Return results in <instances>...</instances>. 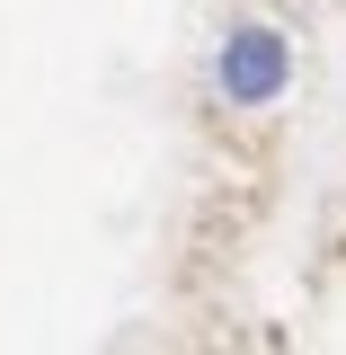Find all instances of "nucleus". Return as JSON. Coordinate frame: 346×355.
<instances>
[{"label":"nucleus","mask_w":346,"mask_h":355,"mask_svg":"<svg viewBox=\"0 0 346 355\" xmlns=\"http://www.w3.org/2000/svg\"><path fill=\"white\" fill-rule=\"evenodd\" d=\"M214 80L231 107H275L284 89H293V36L275 27V18H240L231 36H222V62H214Z\"/></svg>","instance_id":"obj_1"}]
</instances>
